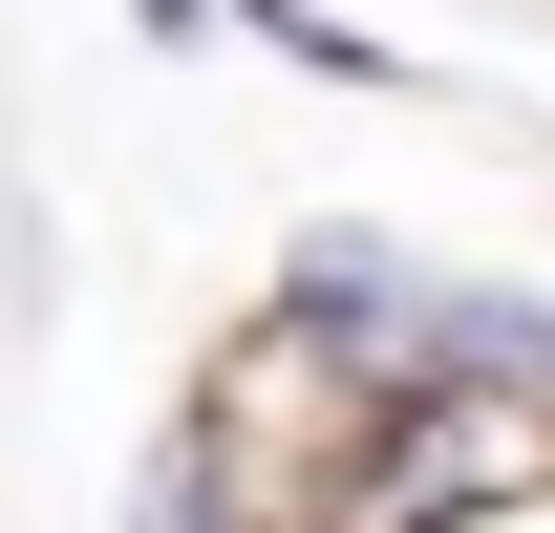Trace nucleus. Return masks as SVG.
I'll return each mask as SVG.
<instances>
[{"label": "nucleus", "instance_id": "6", "mask_svg": "<svg viewBox=\"0 0 555 533\" xmlns=\"http://www.w3.org/2000/svg\"><path fill=\"white\" fill-rule=\"evenodd\" d=\"M449 533H555V469H534V491H491V512H449Z\"/></svg>", "mask_w": 555, "mask_h": 533}, {"label": "nucleus", "instance_id": "1", "mask_svg": "<svg viewBox=\"0 0 555 533\" xmlns=\"http://www.w3.org/2000/svg\"><path fill=\"white\" fill-rule=\"evenodd\" d=\"M257 299L321 341L363 405H406V385H427V341H449V257H427V235H385V213H299V235L257 257Z\"/></svg>", "mask_w": 555, "mask_h": 533}, {"label": "nucleus", "instance_id": "3", "mask_svg": "<svg viewBox=\"0 0 555 533\" xmlns=\"http://www.w3.org/2000/svg\"><path fill=\"white\" fill-rule=\"evenodd\" d=\"M129 533H278V512H257V469H235L193 405H171V427L129 448Z\"/></svg>", "mask_w": 555, "mask_h": 533}, {"label": "nucleus", "instance_id": "5", "mask_svg": "<svg viewBox=\"0 0 555 533\" xmlns=\"http://www.w3.org/2000/svg\"><path fill=\"white\" fill-rule=\"evenodd\" d=\"M129 43H171V65H193V43H235V0H129Z\"/></svg>", "mask_w": 555, "mask_h": 533}, {"label": "nucleus", "instance_id": "4", "mask_svg": "<svg viewBox=\"0 0 555 533\" xmlns=\"http://www.w3.org/2000/svg\"><path fill=\"white\" fill-rule=\"evenodd\" d=\"M43 277H65V235H43V171H0V341H43Z\"/></svg>", "mask_w": 555, "mask_h": 533}, {"label": "nucleus", "instance_id": "2", "mask_svg": "<svg viewBox=\"0 0 555 533\" xmlns=\"http://www.w3.org/2000/svg\"><path fill=\"white\" fill-rule=\"evenodd\" d=\"M235 43H257L278 86H321V107H449L427 43H406V22H363V0H235Z\"/></svg>", "mask_w": 555, "mask_h": 533}]
</instances>
